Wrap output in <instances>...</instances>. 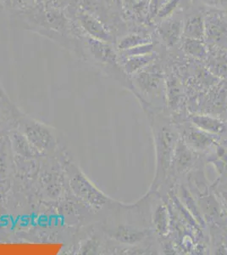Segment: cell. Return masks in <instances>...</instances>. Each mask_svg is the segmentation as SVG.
Here are the masks:
<instances>
[{
	"label": "cell",
	"mask_w": 227,
	"mask_h": 255,
	"mask_svg": "<svg viewBox=\"0 0 227 255\" xmlns=\"http://www.w3.org/2000/svg\"><path fill=\"white\" fill-rule=\"evenodd\" d=\"M150 119L153 132L155 145L156 173L151 191L156 189L166 180L175 151L178 143V134L169 120L161 115L150 113Z\"/></svg>",
	"instance_id": "1"
},
{
	"label": "cell",
	"mask_w": 227,
	"mask_h": 255,
	"mask_svg": "<svg viewBox=\"0 0 227 255\" xmlns=\"http://www.w3.org/2000/svg\"><path fill=\"white\" fill-rule=\"evenodd\" d=\"M70 186L79 198L97 210L103 209L111 202L80 172H75L70 177Z\"/></svg>",
	"instance_id": "2"
},
{
	"label": "cell",
	"mask_w": 227,
	"mask_h": 255,
	"mask_svg": "<svg viewBox=\"0 0 227 255\" xmlns=\"http://www.w3.org/2000/svg\"><path fill=\"white\" fill-rule=\"evenodd\" d=\"M150 194L152 232L158 235H166L169 230V217L166 206L161 199L156 197L154 191L150 190Z\"/></svg>",
	"instance_id": "3"
},
{
	"label": "cell",
	"mask_w": 227,
	"mask_h": 255,
	"mask_svg": "<svg viewBox=\"0 0 227 255\" xmlns=\"http://www.w3.org/2000/svg\"><path fill=\"white\" fill-rule=\"evenodd\" d=\"M26 138L32 146L38 151H43L52 147L54 138L49 129L38 123H29L26 125Z\"/></svg>",
	"instance_id": "4"
},
{
	"label": "cell",
	"mask_w": 227,
	"mask_h": 255,
	"mask_svg": "<svg viewBox=\"0 0 227 255\" xmlns=\"http://www.w3.org/2000/svg\"><path fill=\"white\" fill-rule=\"evenodd\" d=\"M183 24L177 18L167 17L158 26V33L166 45L177 44L182 34Z\"/></svg>",
	"instance_id": "5"
},
{
	"label": "cell",
	"mask_w": 227,
	"mask_h": 255,
	"mask_svg": "<svg viewBox=\"0 0 227 255\" xmlns=\"http://www.w3.org/2000/svg\"><path fill=\"white\" fill-rule=\"evenodd\" d=\"M182 34L187 38L202 40L205 35V26L201 15H192L187 18L183 24Z\"/></svg>",
	"instance_id": "6"
},
{
	"label": "cell",
	"mask_w": 227,
	"mask_h": 255,
	"mask_svg": "<svg viewBox=\"0 0 227 255\" xmlns=\"http://www.w3.org/2000/svg\"><path fill=\"white\" fill-rule=\"evenodd\" d=\"M126 62L124 64V69L130 74L137 73L149 67L151 62L155 60V55L153 53L147 55H133L126 57Z\"/></svg>",
	"instance_id": "7"
},
{
	"label": "cell",
	"mask_w": 227,
	"mask_h": 255,
	"mask_svg": "<svg viewBox=\"0 0 227 255\" xmlns=\"http://www.w3.org/2000/svg\"><path fill=\"white\" fill-rule=\"evenodd\" d=\"M80 20L84 28L97 40L103 42H109L111 38L109 33L104 30L103 26H101V24L98 22V20H94L92 16L88 15H84L80 18Z\"/></svg>",
	"instance_id": "8"
},
{
	"label": "cell",
	"mask_w": 227,
	"mask_h": 255,
	"mask_svg": "<svg viewBox=\"0 0 227 255\" xmlns=\"http://www.w3.org/2000/svg\"><path fill=\"white\" fill-rule=\"evenodd\" d=\"M151 39L149 36L144 34H131L122 38L119 44V49L121 50H127L143 44H150Z\"/></svg>",
	"instance_id": "9"
},
{
	"label": "cell",
	"mask_w": 227,
	"mask_h": 255,
	"mask_svg": "<svg viewBox=\"0 0 227 255\" xmlns=\"http://www.w3.org/2000/svg\"><path fill=\"white\" fill-rule=\"evenodd\" d=\"M186 52L193 56H204L206 53L204 43L200 39H193V38H187L183 45Z\"/></svg>",
	"instance_id": "10"
},
{
	"label": "cell",
	"mask_w": 227,
	"mask_h": 255,
	"mask_svg": "<svg viewBox=\"0 0 227 255\" xmlns=\"http://www.w3.org/2000/svg\"><path fill=\"white\" fill-rule=\"evenodd\" d=\"M179 0H170L169 3H166L164 5H162L160 9H158V17L161 19H166L169 17V15H171L170 13H172L174 9L176 8V6L178 5Z\"/></svg>",
	"instance_id": "11"
},
{
	"label": "cell",
	"mask_w": 227,
	"mask_h": 255,
	"mask_svg": "<svg viewBox=\"0 0 227 255\" xmlns=\"http://www.w3.org/2000/svg\"><path fill=\"white\" fill-rule=\"evenodd\" d=\"M218 1L223 4H227V0H218Z\"/></svg>",
	"instance_id": "12"
}]
</instances>
